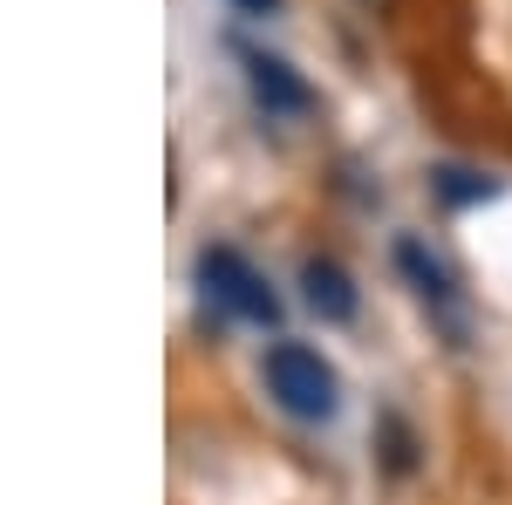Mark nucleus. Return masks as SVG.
<instances>
[{"instance_id": "5", "label": "nucleus", "mask_w": 512, "mask_h": 505, "mask_svg": "<svg viewBox=\"0 0 512 505\" xmlns=\"http://www.w3.org/2000/svg\"><path fill=\"white\" fill-rule=\"evenodd\" d=\"M301 287H308V301H315L328 321H355V287L335 260H308V267H301Z\"/></svg>"}, {"instance_id": "4", "label": "nucleus", "mask_w": 512, "mask_h": 505, "mask_svg": "<svg viewBox=\"0 0 512 505\" xmlns=\"http://www.w3.org/2000/svg\"><path fill=\"white\" fill-rule=\"evenodd\" d=\"M239 55H246V82H253V96H260L274 117H301V110L315 103V96H308V82L294 76L280 55H260V48H239Z\"/></svg>"}, {"instance_id": "1", "label": "nucleus", "mask_w": 512, "mask_h": 505, "mask_svg": "<svg viewBox=\"0 0 512 505\" xmlns=\"http://www.w3.org/2000/svg\"><path fill=\"white\" fill-rule=\"evenodd\" d=\"M267 389H274L280 410H287V417H301V424L335 417V403H342L335 369H328L315 349H301V342H274V349H267Z\"/></svg>"}, {"instance_id": "7", "label": "nucleus", "mask_w": 512, "mask_h": 505, "mask_svg": "<svg viewBox=\"0 0 512 505\" xmlns=\"http://www.w3.org/2000/svg\"><path fill=\"white\" fill-rule=\"evenodd\" d=\"M383 458H390V471H410V430L396 417H383Z\"/></svg>"}, {"instance_id": "3", "label": "nucleus", "mask_w": 512, "mask_h": 505, "mask_svg": "<svg viewBox=\"0 0 512 505\" xmlns=\"http://www.w3.org/2000/svg\"><path fill=\"white\" fill-rule=\"evenodd\" d=\"M396 267L410 273V287H417V301L451 328V342H465V314H458V287H451V273L437 267L431 253L417 246V239H396Z\"/></svg>"}, {"instance_id": "2", "label": "nucleus", "mask_w": 512, "mask_h": 505, "mask_svg": "<svg viewBox=\"0 0 512 505\" xmlns=\"http://www.w3.org/2000/svg\"><path fill=\"white\" fill-rule=\"evenodd\" d=\"M198 280H205V294H212L219 308H233L239 321H253V328H274L280 321V301L267 294V280L246 267V253H233V246H205V253H198Z\"/></svg>"}, {"instance_id": "6", "label": "nucleus", "mask_w": 512, "mask_h": 505, "mask_svg": "<svg viewBox=\"0 0 512 505\" xmlns=\"http://www.w3.org/2000/svg\"><path fill=\"white\" fill-rule=\"evenodd\" d=\"M437 192L465 205V198H492L499 185H492V178H472V171H437Z\"/></svg>"}, {"instance_id": "8", "label": "nucleus", "mask_w": 512, "mask_h": 505, "mask_svg": "<svg viewBox=\"0 0 512 505\" xmlns=\"http://www.w3.org/2000/svg\"><path fill=\"white\" fill-rule=\"evenodd\" d=\"M239 7H246V14H267V7H274V0H239Z\"/></svg>"}, {"instance_id": "9", "label": "nucleus", "mask_w": 512, "mask_h": 505, "mask_svg": "<svg viewBox=\"0 0 512 505\" xmlns=\"http://www.w3.org/2000/svg\"><path fill=\"white\" fill-rule=\"evenodd\" d=\"M355 7H369V14H376V7H390V0H355Z\"/></svg>"}]
</instances>
